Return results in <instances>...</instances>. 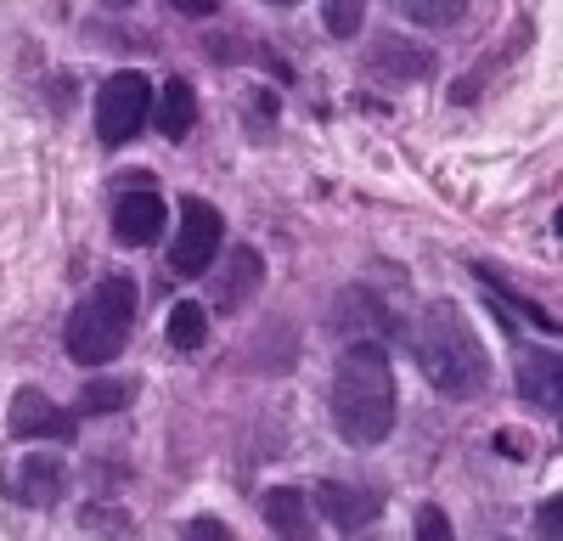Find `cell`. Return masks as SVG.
I'll return each mask as SVG.
<instances>
[{
	"label": "cell",
	"instance_id": "cell-12",
	"mask_svg": "<svg viewBox=\"0 0 563 541\" xmlns=\"http://www.w3.org/2000/svg\"><path fill=\"white\" fill-rule=\"evenodd\" d=\"M260 283H265V260H260V249H249V243H238L225 254V277L214 283V305L231 316V310H243L254 294H260Z\"/></svg>",
	"mask_w": 563,
	"mask_h": 541
},
{
	"label": "cell",
	"instance_id": "cell-22",
	"mask_svg": "<svg viewBox=\"0 0 563 541\" xmlns=\"http://www.w3.org/2000/svg\"><path fill=\"white\" fill-rule=\"evenodd\" d=\"M417 536L422 541H451V519L440 508H417Z\"/></svg>",
	"mask_w": 563,
	"mask_h": 541
},
{
	"label": "cell",
	"instance_id": "cell-14",
	"mask_svg": "<svg viewBox=\"0 0 563 541\" xmlns=\"http://www.w3.org/2000/svg\"><path fill=\"white\" fill-rule=\"evenodd\" d=\"M260 514L276 536H310V496L294 490V485H271L260 496Z\"/></svg>",
	"mask_w": 563,
	"mask_h": 541
},
{
	"label": "cell",
	"instance_id": "cell-8",
	"mask_svg": "<svg viewBox=\"0 0 563 541\" xmlns=\"http://www.w3.org/2000/svg\"><path fill=\"white\" fill-rule=\"evenodd\" d=\"M316 508L327 514V525H333V530L355 536V530H366V525H378V514H384V496L372 490V485L321 479V485H316Z\"/></svg>",
	"mask_w": 563,
	"mask_h": 541
},
{
	"label": "cell",
	"instance_id": "cell-10",
	"mask_svg": "<svg viewBox=\"0 0 563 541\" xmlns=\"http://www.w3.org/2000/svg\"><path fill=\"white\" fill-rule=\"evenodd\" d=\"M400 328L406 322H395L372 288H344L333 305V333H344V339H378L384 344V333H400Z\"/></svg>",
	"mask_w": 563,
	"mask_h": 541
},
{
	"label": "cell",
	"instance_id": "cell-2",
	"mask_svg": "<svg viewBox=\"0 0 563 541\" xmlns=\"http://www.w3.org/2000/svg\"><path fill=\"white\" fill-rule=\"evenodd\" d=\"M417 373L429 378L440 395L451 400H467L490 384V355L479 344V333L467 328V316L451 305V299H434L422 316H411V328H400Z\"/></svg>",
	"mask_w": 563,
	"mask_h": 541
},
{
	"label": "cell",
	"instance_id": "cell-5",
	"mask_svg": "<svg viewBox=\"0 0 563 541\" xmlns=\"http://www.w3.org/2000/svg\"><path fill=\"white\" fill-rule=\"evenodd\" d=\"M220 243H225V220L214 203L203 198H180V225H175V243H169V270L186 283H198L214 270L220 260Z\"/></svg>",
	"mask_w": 563,
	"mask_h": 541
},
{
	"label": "cell",
	"instance_id": "cell-3",
	"mask_svg": "<svg viewBox=\"0 0 563 541\" xmlns=\"http://www.w3.org/2000/svg\"><path fill=\"white\" fill-rule=\"evenodd\" d=\"M135 310H141V288L135 277L113 270L90 288L63 322V350L79 361V367H108V361L124 355L130 333H135Z\"/></svg>",
	"mask_w": 563,
	"mask_h": 541
},
{
	"label": "cell",
	"instance_id": "cell-11",
	"mask_svg": "<svg viewBox=\"0 0 563 541\" xmlns=\"http://www.w3.org/2000/svg\"><path fill=\"white\" fill-rule=\"evenodd\" d=\"M512 378H519V395L530 406H541L547 418H558V406H563V361H558V350H519Z\"/></svg>",
	"mask_w": 563,
	"mask_h": 541
},
{
	"label": "cell",
	"instance_id": "cell-23",
	"mask_svg": "<svg viewBox=\"0 0 563 541\" xmlns=\"http://www.w3.org/2000/svg\"><path fill=\"white\" fill-rule=\"evenodd\" d=\"M169 7H175L180 18H214V12H220V0H169Z\"/></svg>",
	"mask_w": 563,
	"mask_h": 541
},
{
	"label": "cell",
	"instance_id": "cell-24",
	"mask_svg": "<svg viewBox=\"0 0 563 541\" xmlns=\"http://www.w3.org/2000/svg\"><path fill=\"white\" fill-rule=\"evenodd\" d=\"M558 525H563V503L552 496V503H547V508L536 514V530H541V536H558Z\"/></svg>",
	"mask_w": 563,
	"mask_h": 541
},
{
	"label": "cell",
	"instance_id": "cell-18",
	"mask_svg": "<svg viewBox=\"0 0 563 541\" xmlns=\"http://www.w3.org/2000/svg\"><path fill=\"white\" fill-rule=\"evenodd\" d=\"M169 344L175 350H203L209 344V310L198 305V299H180L175 310H169Z\"/></svg>",
	"mask_w": 563,
	"mask_h": 541
},
{
	"label": "cell",
	"instance_id": "cell-19",
	"mask_svg": "<svg viewBox=\"0 0 563 541\" xmlns=\"http://www.w3.org/2000/svg\"><path fill=\"white\" fill-rule=\"evenodd\" d=\"M395 7H400L411 23H422V29H451V23H462L467 0H395Z\"/></svg>",
	"mask_w": 563,
	"mask_h": 541
},
{
	"label": "cell",
	"instance_id": "cell-21",
	"mask_svg": "<svg viewBox=\"0 0 563 541\" xmlns=\"http://www.w3.org/2000/svg\"><path fill=\"white\" fill-rule=\"evenodd\" d=\"M79 525H85V530H130V519H124L119 508H97V503L79 508Z\"/></svg>",
	"mask_w": 563,
	"mask_h": 541
},
{
	"label": "cell",
	"instance_id": "cell-4",
	"mask_svg": "<svg viewBox=\"0 0 563 541\" xmlns=\"http://www.w3.org/2000/svg\"><path fill=\"white\" fill-rule=\"evenodd\" d=\"M147 119H153V85H147V74H141V68L108 74L102 90H97V142L113 153V147L135 142V135L147 130Z\"/></svg>",
	"mask_w": 563,
	"mask_h": 541
},
{
	"label": "cell",
	"instance_id": "cell-6",
	"mask_svg": "<svg viewBox=\"0 0 563 541\" xmlns=\"http://www.w3.org/2000/svg\"><path fill=\"white\" fill-rule=\"evenodd\" d=\"M130 187L113 198V238L124 249H153L169 225V203L153 192V175H124Z\"/></svg>",
	"mask_w": 563,
	"mask_h": 541
},
{
	"label": "cell",
	"instance_id": "cell-13",
	"mask_svg": "<svg viewBox=\"0 0 563 541\" xmlns=\"http://www.w3.org/2000/svg\"><path fill=\"white\" fill-rule=\"evenodd\" d=\"M153 124H158L164 142H186V135H192V124H198V90H192V79L175 74L164 90H153Z\"/></svg>",
	"mask_w": 563,
	"mask_h": 541
},
{
	"label": "cell",
	"instance_id": "cell-26",
	"mask_svg": "<svg viewBox=\"0 0 563 541\" xmlns=\"http://www.w3.org/2000/svg\"><path fill=\"white\" fill-rule=\"evenodd\" d=\"M271 7H299V0H271Z\"/></svg>",
	"mask_w": 563,
	"mask_h": 541
},
{
	"label": "cell",
	"instance_id": "cell-20",
	"mask_svg": "<svg viewBox=\"0 0 563 541\" xmlns=\"http://www.w3.org/2000/svg\"><path fill=\"white\" fill-rule=\"evenodd\" d=\"M321 23L333 40H355L366 23V0H321Z\"/></svg>",
	"mask_w": 563,
	"mask_h": 541
},
{
	"label": "cell",
	"instance_id": "cell-9",
	"mask_svg": "<svg viewBox=\"0 0 563 541\" xmlns=\"http://www.w3.org/2000/svg\"><path fill=\"white\" fill-rule=\"evenodd\" d=\"M7 490L18 496L23 508H57L63 490H68V468H63L57 451H29V457L12 468Z\"/></svg>",
	"mask_w": 563,
	"mask_h": 541
},
{
	"label": "cell",
	"instance_id": "cell-16",
	"mask_svg": "<svg viewBox=\"0 0 563 541\" xmlns=\"http://www.w3.org/2000/svg\"><path fill=\"white\" fill-rule=\"evenodd\" d=\"M372 68H384L389 79H422V74L434 68V57L429 52H406V40L384 34L378 45H372Z\"/></svg>",
	"mask_w": 563,
	"mask_h": 541
},
{
	"label": "cell",
	"instance_id": "cell-17",
	"mask_svg": "<svg viewBox=\"0 0 563 541\" xmlns=\"http://www.w3.org/2000/svg\"><path fill=\"white\" fill-rule=\"evenodd\" d=\"M474 277H479V283H485V288L496 294V305H507V310H519V316H525L530 328H541V333H558V322H552V310H547V305H536V299H525L519 288H507V283L496 277V270H490V265H474Z\"/></svg>",
	"mask_w": 563,
	"mask_h": 541
},
{
	"label": "cell",
	"instance_id": "cell-1",
	"mask_svg": "<svg viewBox=\"0 0 563 541\" xmlns=\"http://www.w3.org/2000/svg\"><path fill=\"white\" fill-rule=\"evenodd\" d=\"M327 412H333V429L350 445H378L395 429V367L389 350L378 339H350V350L333 367V389H327Z\"/></svg>",
	"mask_w": 563,
	"mask_h": 541
},
{
	"label": "cell",
	"instance_id": "cell-7",
	"mask_svg": "<svg viewBox=\"0 0 563 541\" xmlns=\"http://www.w3.org/2000/svg\"><path fill=\"white\" fill-rule=\"evenodd\" d=\"M7 429H12V440H52V445H68L74 434H79V412H68V406H57L45 389H34V384H23L18 395H12V412H7Z\"/></svg>",
	"mask_w": 563,
	"mask_h": 541
},
{
	"label": "cell",
	"instance_id": "cell-27",
	"mask_svg": "<svg viewBox=\"0 0 563 541\" xmlns=\"http://www.w3.org/2000/svg\"><path fill=\"white\" fill-rule=\"evenodd\" d=\"M108 7H135V0H108Z\"/></svg>",
	"mask_w": 563,
	"mask_h": 541
},
{
	"label": "cell",
	"instance_id": "cell-25",
	"mask_svg": "<svg viewBox=\"0 0 563 541\" xmlns=\"http://www.w3.org/2000/svg\"><path fill=\"white\" fill-rule=\"evenodd\" d=\"M186 530H192V536H225L231 541V525H220V519H192Z\"/></svg>",
	"mask_w": 563,
	"mask_h": 541
},
{
	"label": "cell",
	"instance_id": "cell-15",
	"mask_svg": "<svg viewBox=\"0 0 563 541\" xmlns=\"http://www.w3.org/2000/svg\"><path fill=\"white\" fill-rule=\"evenodd\" d=\"M124 406H135V378H113V373H90L85 389H79V418H113L124 412Z\"/></svg>",
	"mask_w": 563,
	"mask_h": 541
}]
</instances>
